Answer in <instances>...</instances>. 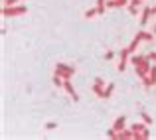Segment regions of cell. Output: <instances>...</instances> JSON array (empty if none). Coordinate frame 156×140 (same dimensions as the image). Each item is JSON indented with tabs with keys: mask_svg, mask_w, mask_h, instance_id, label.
<instances>
[{
	"mask_svg": "<svg viewBox=\"0 0 156 140\" xmlns=\"http://www.w3.org/2000/svg\"><path fill=\"white\" fill-rule=\"evenodd\" d=\"M28 12L26 4H12V6H2L4 18H14V16H24Z\"/></svg>",
	"mask_w": 156,
	"mask_h": 140,
	"instance_id": "obj_1",
	"label": "cell"
},
{
	"mask_svg": "<svg viewBox=\"0 0 156 140\" xmlns=\"http://www.w3.org/2000/svg\"><path fill=\"white\" fill-rule=\"evenodd\" d=\"M63 91L69 95V97L73 99V101H79V95H77V91L75 89H73V83H71V79H65V83H63Z\"/></svg>",
	"mask_w": 156,
	"mask_h": 140,
	"instance_id": "obj_5",
	"label": "cell"
},
{
	"mask_svg": "<svg viewBox=\"0 0 156 140\" xmlns=\"http://www.w3.org/2000/svg\"><path fill=\"white\" fill-rule=\"evenodd\" d=\"M113 93H115V83H109V85H107V89H105V93H103V99H109Z\"/></svg>",
	"mask_w": 156,
	"mask_h": 140,
	"instance_id": "obj_12",
	"label": "cell"
},
{
	"mask_svg": "<svg viewBox=\"0 0 156 140\" xmlns=\"http://www.w3.org/2000/svg\"><path fill=\"white\" fill-rule=\"evenodd\" d=\"M152 14H154V16H156V8H152Z\"/></svg>",
	"mask_w": 156,
	"mask_h": 140,
	"instance_id": "obj_22",
	"label": "cell"
},
{
	"mask_svg": "<svg viewBox=\"0 0 156 140\" xmlns=\"http://www.w3.org/2000/svg\"><path fill=\"white\" fill-rule=\"evenodd\" d=\"M142 83H144L146 89H150V87H154V85H156V65L150 67L148 75H146V79H142Z\"/></svg>",
	"mask_w": 156,
	"mask_h": 140,
	"instance_id": "obj_4",
	"label": "cell"
},
{
	"mask_svg": "<svg viewBox=\"0 0 156 140\" xmlns=\"http://www.w3.org/2000/svg\"><path fill=\"white\" fill-rule=\"evenodd\" d=\"M154 32H146V30H140V32H136V36L134 38H138L140 42H148V44H154Z\"/></svg>",
	"mask_w": 156,
	"mask_h": 140,
	"instance_id": "obj_6",
	"label": "cell"
},
{
	"mask_svg": "<svg viewBox=\"0 0 156 140\" xmlns=\"http://www.w3.org/2000/svg\"><path fill=\"white\" fill-rule=\"evenodd\" d=\"M107 138L117 140V130H115V128H109V130H107Z\"/></svg>",
	"mask_w": 156,
	"mask_h": 140,
	"instance_id": "obj_16",
	"label": "cell"
},
{
	"mask_svg": "<svg viewBox=\"0 0 156 140\" xmlns=\"http://www.w3.org/2000/svg\"><path fill=\"white\" fill-rule=\"evenodd\" d=\"M150 16H152V8L144 6V8H142V14H140V26H146V24H148Z\"/></svg>",
	"mask_w": 156,
	"mask_h": 140,
	"instance_id": "obj_8",
	"label": "cell"
},
{
	"mask_svg": "<svg viewBox=\"0 0 156 140\" xmlns=\"http://www.w3.org/2000/svg\"><path fill=\"white\" fill-rule=\"evenodd\" d=\"M133 138H134L133 128H130V130H121V132H117V140H133Z\"/></svg>",
	"mask_w": 156,
	"mask_h": 140,
	"instance_id": "obj_10",
	"label": "cell"
},
{
	"mask_svg": "<svg viewBox=\"0 0 156 140\" xmlns=\"http://www.w3.org/2000/svg\"><path fill=\"white\" fill-rule=\"evenodd\" d=\"M22 0H2V4L4 6H12V4H20Z\"/></svg>",
	"mask_w": 156,
	"mask_h": 140,
	"instance_id": "obj_18",
	"label": "cell"
},
{
	"mask_svg": "<svg viewBox=\"0 0 156 140\" xmlns=\"http://www.w3.org/2000/svg\"><path fill=\"white\" fill-rule=\"evenodd\" d=\"M95 6H97V12H99V16H103L105 10H107V2H105V0H97Z\"/></svg>",
	"mask_w": 156,
	"mask_h": 140,
	"instance_id": "obj_11",
	"label": "cell"
},
{
	"mask_svg": "<svg viewBox=\"0 0 156 140\" xmlns=\"http://www.w3.org/2000/svg\"><path fill=\"white\" fill-rule=\"evenodd\" d=\"M138 44H140V40H138V38H133V42H130V46H129V49H130V51H136V47H138Z\"/></svg>",
	"mask_w": 156,
	"mask_h": 140,
	"instance_id": "obj_15",
	"label": "cell"
},
{
	"mask_svg": "<svg viewBox=\"0 0 156 140\" xmlns=\"http://www.w3.org/2000/svg\"><path fill=\"white\" fill-rule=\"evenodd\" d=\"M152 32H154V34H156V24H154V26H152Z\"/></svg>",
	"mask_w": 156,
	"mask_h": 140,
	"instance_id": "obj_21",
	"label": "cell"
},
{
	"mask_svg": "<svg viewBox=\"0 0 156 140\" xmlns=\"http://www.w3.org/2000/svg\"><path fill=\"white\" fill-rule=\"evenodd\" d=\"M146 57H148L150 61H156V51H150V53H148V55H146Z\"/></svg>",
	"mask_w": 156,
	"mask_h": 140,
	"instance_id": "obj_20",
	"label": "cell"
},
{
	"mask_svg": "<svg viewBox=\"0 0 156 140\" xmlns=\"http://www.w3.org/2000/svg\"><path fill=\"white\" fill-rule=\"evenodd\" d=\"M105 59H107V61L115 59V53H113V51H107V53H105Z\"/></svg>",
	"mask_w": 156,
	"mask_h": 140,
	"instance_id": "obj_19",
	"label": "cell"
},
{
	"mask_svg": "<svg viewBox=\"0 0 156 140\" xmlns=\"http://www.w3.org/2000/svg\"><path fill=\"white\" fill-rule=\"evenodd\" d=\"M125 124H126V118L121 114V117H117V118H115V122H113V128L117 130V132H121V130H125Z\"/></svg>",
	"mask_w": 156,
	"mask_h": 140,
	"instance_id": "obj_9",
	"label": "cell"
},
{
	"mask_svg": "<svg viewBox=\"0 0 156 140\" xmlns=\"http://www.w3.org/2000/svg\"><path fill=\"white\" fill-rule=\"evenodd\" d=\"M97 14H99V12H97V6H95V8H89V10L85 12V18H87V20H91L93 16H97Z\"/></svg>",
	"mask_w": 156,
	"mask_h": 140,
	"instance_id": "obj_14",
	"label": "cell"
},
{
	"mask_svg": "<svg viewBox=\"0 0 156 140\" xmlns=\"http://www.w3.org/2000/svg\"><path fill=\"white\" fill-rule=\"evenodd\" d=\"M53 128H57V122H55V121L46 122V130H53Z\"/></svg>",
	"mask_w": 156,
	"mask_h": 140,
	"instance_id": "obj_17",
	"label": "cell"
},
{
	"mask_svg": "<svg viewBox=\"0 0 156 140\" xmlns=\"http://www.w3.org/2000/svg\"><path fill=\"white\" fill-rule=\"evenodd\" d=\"M130 128L134 130V132H142L146 136V140L150 138V130H148V124H144V122H134L133 126H130Z\"/></svg>",
	"mask_w": 156,
	"mask_h": 140,
	"instance_id": "obj_7",
	"label": "cell"
},
{
	"mask_svg": "<svg viewBox=\"0 0 156 140\" xmlns=\"http://www.w3.org/2000/svg\"><path fill=\"white\" fill-rule=\"evenodd\" d=\"M140 121L144 122V124H148V126L152 124V117H150L148 113H140Z\"/></svg>",
	"mask_w": 156,
	"mask_h": 140,
	"instance_id": "obj_13",
	"label": "cell"
},
{
	"mask_svg": "<svg viewBox=\"0 0 156 140\" xmlns=\"http://www.w3.org/2000/svg\"><path fill=\"white\" fill-rule=\"evenodd\" d=\"M91 91L95 93L99 99H103V93H105V79L97 77V79H95V83H93V87H91Z\"/></svg>",
	"mask_w": 156,
	"mask_h": 140,
	"instance_id": "obj_3",
	"label": "cell"
},
{
	"mask_svg": "<svg viewBox=\"0 0 156 140\" xmlns=\"http://www.w3.org/2000/svg\"><path fill=\"white\" fill-rule=\"evenodd\" d=\"M53 73L61 75L63 79H71V77L75 75V67H71V65H65V63H55V69H53Z\"/></svg>",
	"mask_w": 156,
	"mask_h": 140,
	"instance_id": "obj_2",
	"label": "cell"
}]
</instances>
